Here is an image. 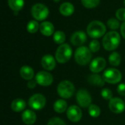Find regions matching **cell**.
<instances>
[{
    "instance_id": "obj_22",
    "label": "cell",
    "mask_w": 125,
    "mask_h": 125,
    "mask_svg": "<svg viewBox=\"0 0 125 125\" xmlns=\"http://www.w3.org/2000/svg\"><path fill=\"white\" fill-rule=\"evenodd\" d=\"M67 108V103L64 100H57L53 104V109L56 113L62 114Z\"/></svg>"
},
{
    "instance_id": "obj_13",
    "label": "cell",
    "mask_w": 125,
    "mask_h": 125,
    "mask_svg": "<svg viewBox=\"0 0 125 125\" xmlns=\"http://www.w3.org/2000/svg\"><path fill=\"white\" fill-rule=\"evenodd\" d=\"M106 67V61L103 57H97L94 60L92 61L89 69L91 72L94 73H98L103 71Z\"/></svg>"
},
{
    "instance_id": "obj_16",
    "label": "cell",
    "mask_w": 125,
    "mask_h": 125,
    "mask_svg": "<svg viewBox=\"0 0 125 125\" xmlns=\"http://www.w3.org/2000/svg\"><path fill=\"white\" fill-rule=\"evenodd\" d=\"M22 121L24 124L27 125H31L35 123L37 120V116L35 113L31 110H26L21 115Z\"/></svg>"
},
{
    "instance_id": "obj_3",
    "label": "cell",
    "mask_w": 125,
    "mask_h": 125,
    "mask_svg": "<svg viewBox=\"0 0 125 125\" xmlns=\"http://www.w3.org/2000/svg\"><path fill=\"white\" fill-rule=\"evenodd\" d=\"M92 51L86 46H80L75 52V60L80 65L88 64L92 60Z\"/></svg>"
},
{
    "instance_id": "obj_19",
    "label": "cell",
    "mask_w": 125,
    "mask_h": 125,
    "mask_svg": "<svg viewBox=\"0 0 125 125\" xmlns=\"http://www.w3.org/2000/svg\"><path fill=\"white\" fill-rule=\"evenodd\" d=\"M20 75L21 78L26 81L32 80V78L34 76V73L33 69L27 65L23 66L20 70Z\"/></svg>"
},
{
    "instance_id": "obj_34",
    "label": "cell",
    "mask_w": 125,
    "mask_h": 125,
    "mask_svg": "<svg viewBox=\"0 0 125 125\" xmlns=\"http://www.w3.org/2000/svg\"><path fill=\"white\" fill-rule=\"evenodd\" d=\"M117 92L121 96H125V83H120L117 86Z\"/></svg>"
},
{
    "instance_id": "obj_4",
    "label": "cell",
    "mask_w": 125,
    "mask_h": 125,
    "mask_svg": "<svg viewBox=\"0 0 125 125\" xmlns=\"http://www.w3.org/2000/svg\"><path fill=\"white\" fill-rule=\"evenodd\" d=\"M72 54L73 51L71 47L67 43L62 44L56 51V60L60 64H64L71 59Z\"/></svg>"
},
{
    "instance_id": "obj_30",
    "label": "cell",
    "mask_w": 125,
    "mask_h": 125,
    "mask_svg": "<svg viewBox=\"0 0 125 125\" xmlns=\"http://www.w3.org/2000/svg\"><path fill=\"white\" fill-rule=\"evenodd\" d=\"M90 51L93 53H97L100 49V43L97 40H93L89 43V48Z\"/></svg>"
},
{
    "instance_id": "obj_23",
    "label": "cell",
    "mask_w": 125,
    "mask_h": 125,
    "mask_svg": "<svg viewBox=\"0 0 125 125\" xmlns=\"http://www.w3.org/2000/svg\"><path fill=\"white\" fill-rule=\"evenodd\" d=\"M8 5L10 8L15 11L18 12L23 7L24 1L23 0H8Z\"/></svg>"
},
{
    "instance_id": "obj_18",
    "label": "cell",
    "mask_w": 125,
    "mask_h": 125,
    "mask_svg": "<svg viewBox=\"0 0 125 125\" xmlns=\"http://www.w3.org/2000/svg\"><path fill=\"white\" fill-rule=\"evenodd\" d=\"M40 31L44 36H51L54 32V26L49 21H44L40 25Z\"/></svg>"
},
{
    "instance_id": "obj_24",
    "label": "cell",
    "mask_w": 125,
    "mask_h": 125,
    "mask_svg": "<svg viewBox=\"0 0 125 125\" xmlns=\"http://www.w3.org/2000/svg\"><path fill=\"white\" fill-rule=\"evenodd\" d=\"M121 56L117 52H113L111 54H110L108 58L109 63L114 67L119 66L121 63Z\"/></svg>"
},
{
    "instance_id": "obj_15",
    "label": "cell",
    "mask_w": 125,
    "mask_h": 125,
    "mask_svg": "<svg viewBox=\"0 0 125 125\" xmlns=\"http://www.w3.org/2000/svg\"><path fill=\"white\" fill-rule=\"evenodd\" d=\"M41 65L45 70L48 71H51L56 67V63L53 56H51V54H46L41 59Z\"/></svg>"
},
{
    "instance_id": "obj_20",
    "label": "cell",
    "mask_w": 125,
    "mask_h": 125,
    "mask_svg": "<svg viewBox=\"0 0 125 125\" xmlns=\"http://www.w3.org/2000/svg\"><path fill=\"white\" fill-rule=\"evenodd\" d=\"M75 8L73 4L70 2H64L59 7V12L64 16H70L74 12Z\"/></svg>"
},
{
    "instance_id": "obj_9",
    "label": "cell",
    "mask_w": 125,
    "mask_h": 125,
    "mask_svg": "<svg viewBox=\"0 0 125 125\" xmlns=\"http://www.w3.org/2000/svg\"><path fill=\"white\" fill-rule=\"evenodd\" d=\"M28 104L33 110L39 111L45 106L46 99L45 96L41 94H34L29 99Z\"/></svg>"
},
{
    "instance_id": "obj_17",
    "label": "cell",
    "mask_w": 125,
    "mask_h": 125,
    "mask_svg": "<svg viewBox=\"0 0 125 125\" xmlns=\"http://www.w3.org/2000/svg\"><path fill=\"white\" fill-rule=\"evenodd\" d=\"M89 83L92 86H97V87H102L105 85V80L103 79V77L98 75L97 73H94L92 75H90L87 79Z\"/></svg>"
},
{
    "instance_id": "obj_32",
    "label": "cell",
    "mask_w": 125,
    "mask_h": 125,
    "mask_svg": "<svg viewBox=\"0 0 125 125\" xmlns=\"http://www.w3.org/2000/svg\"><path fill=\"white\" fill-rule=\"evenodd\" d=\"M47 125H67L66 123L59 117H53L49 119Z\"/></svg>"
},
{
    "instance_id": "obj_38",
    "label": "cell",
    "mask_w": 125,
    "mask_h": 125,
    "mask_svg": "<svg viewBox=\"0 0 125 125\" xmlns=\"http://www.w3.org/2000/svg\"><path fill=\"white\" fill-rule=\"evenodd\" d=\"M124 4H125V0H124Z\"/></svg>"
},
{
    "instance_id": "obj_6",
    "label": "cell",
    "mask_w": 125,
    "mask_h": 125,
    "mask_svg": "<svg viewBox=\"0 0 125 125\" xmlns=\"http://www.w3.org/2000/svg\"><path fill=\"white\" fill-rule=\"evenodd\" d=\"M32 17L37 21H43L46 19L49 15L48 8L43 4L37 3L32 6L31 10Z\"/></svg>"
},
{
    "instance_id": "obj_37",
    "label": "cell",
    "mask_w": 125,
    "mask_h": 125,
    "mask_svg": "<svg viewBox=\"0 0 125 125\" xmlns=\"http://www.w3.org/2000/svg\"><path fill=\"white\" fill-rule=\"evenodd\" d=\"M53 1H54L55 2H59V1H60L61 0H53Z\"/></svg>"
},
{
    "instance_id": "obj_29",
    "label": "cell",
    "mask_w": 125,
    "mask_h": 125,
    "mask_svg": "<svg viewBox=\"0 0 125 125\" xmlns=\"http://www.w3.org/2000/svg\"><path fill=\"white\" fill-rule=\"evenodd\" d=\"M107 25H108L109 29L114 30V31L118 29L120 26L119 21L116 18H110L107 22Z\"/></svg>"
},
{
    "instance_id": "obj_10",
    "label": "cell",
    "mask_w": 125,
    "mask_h": 125,
    "mask_svg": "<svg viewBox=\"0 0 125 125\" xmlns=\"http://www.w3.org/2000/svg\"><path fill=\"white\" fill-rule=\"evenodd\" d=\"M35 81L37 84L42 86H48L53 81V75L46 71H40L35 75Z\"/></svg>"
},
{
    "instance_id": "obj_27",
    "label": "cell",
    "mask_w": 125,
    "mask_h": 125,
    "mask_svg": "<svg viewBox=\"0 0 125 125\" xmlns=\"http://www.w3.org/2000/svg\"><path fill=\"white\" fill-rule=\"evenodd\" d=\"M88 111H89V115L93 118H97L100 116V113H101L100 108L97 105H91L88 108Z\"/></svg>"
},
{
    "instance_id": "obj_1",
    "label": "cell",
    "mask_w": 125,
    "mask_h": 125,
    "mask_svg": "<svg viewBox=\"0 0 125 125\" xmlns=\"http://www.w3.org/2000/svg\"><path fill=\"white\" fill-rule=\"evenodd\" d=\"M120 42V34L116 31H111L105 34L103 39V45L106 51H111L119 47Z\"/></svg>"
},
{
    "instance_id": "obj_7",
    "label": "cell",
    "mask_w": 125,
    "mask_h": 125,
    "mask_svg": "<svg viewBox=\"0 0 125 125\" xmlns=\"http://www.w3.org/2000/svg\"><path fill=\"white\" fill-rule=\"evenodd\" d=\"M103 77L105 82L111 84H116L121 81L122 75L119 70L109 68L104 72Z\"/></svg>"
},
{
    "instance_id": "obj_36",
    "label": "cell",
    "mask_w": 125,
    "mask_h": 125,
    "mask_svg": "<svg viewBox=\"0 0 125 125\" xmlns=\"http://www.w3.org/2000/svg\"><path fill=\"white\" fill-rule=\"evenodd\" d=\"M120 30H121L122 36L125 39V21H124V23H122L121 27H120Z\"/></svg>"
},
{
    "instance_id": "obj_25",
    "label": "cell",
    "mask_w": 125,
    "mask_h": 125,
    "mask_svg": "<svg viewBox=\"0 0 125 125\" xmlns=\"http://www.w3.org/2000/svg\"><path fill=\"white\" fill-rule=\"evenodd\" d=\"M66 39L65 34L62 31H57L53 34V40L56 44H64Z\"/></svg>"
},
{
    "instance_id": "obj_11",
    "label": "cell",
    "mask_w": 125,
    "mask_h": 125,
    "mask_svg": "<svg viewBox=\"0 0 125 125\" xmlns=\"http://www.w3.org/2000/svg\"><path fill=\"white\" fill-rule=\"evenodd\" d=\"M110 110L116 114H122L125 110V104L123 100L119 97H114L110 100L108 104Z\"/></svg>"
},
{
    "instance_id": "obj_28",
    "label": "cell",
    "mask_w": 125,
    "mask_h": 125,
    "mask_svg": "<svg viewBox=\"0 0 125 125\" xmlns=\"http://www.w3.org/2000/svg\"><path fill=\"white\" fill-rule=\"evenodd\" d=\"M81 2L85 7L92 9L99 5L100 0H81Z\"/></svg>"
},
{
    "instance_id": "obj_21",
    "label": "cell",
    "mask_w": 125,
    "mask_h": 125,
    "mask_svg": "<svg viewBox=\"0 0 125 125\" xmlns=\"http://www.w3.org/2000/svg\"><path fill=\"white\" fill-rule=\"evenodd\" d=\"M26 106V102L24 100L21 99V98H18L14 100L12 103H11V109L15 111V112H21L22 111H23L25 109Z\"/></svg>"
},
{
    "instance_id": "obj_35",
    "label": "cell",
    "mask_w": 125,
    "mask_h": 125,
    "mask_svg": "<svg viewBox=\"0 0 125 125\" xmlns=\"http://www.w3.org/2000/svg\"><path fill=\"white\" fill-rule=\"evenodd\" d=\"M37 83L36 81H34V80H30L29 81V82L27 83V87L29 88V89H34L36 87Z\"/></svg>"
},
{
    "instance_id": "obj_12",
    "label": "cell",
    "mask_w": 125,
    "mask_h": 125,
    "mask_svg": "<svg viewBox=\"0 0 125 125\" xmlns=\"http://www.w3.org/2000/svg\"><path fill=\"white\" fill-rule=\"evenodd\" d=\"M67 116L68 119L73 122H78L82 118V111L77 105H71L67 111Z\"/></svg>"
},
{
    "instance_id": "obj_31",
    "label": "cell",
    "mask_w": 125,
    "mask_h": 125,
    "mask_svg": "<svg viewBox=\"0 0 125 125\" xmlns=\"http://www.w3.org/2000/svg\"><path fill=\"white\" fill-rule=\"evenodd\" d=\"M101 96L103 97V99L110 100L113 98V93H112L111 90H110L108 88H105L101 91Z\"/></svg>"
},
{
    "instance_id": "obj_14",
    "label": "cell",
    "mask_w": 125,
    "mask_h": 125,
    "mask_svg": "<svg viewBox=\"0 0 125 125\" xmlns=\"http://www.w3.org/2000/svg\"><path fill=\"white\" fill-rule=\"evenodd\" d=\"M86 41V34L84 31H78L74 32L71 37L70 42L75 46H81Z\"/></svg>"
},
{
    "instance_id": "obj_2",
    "label": "cell",
    "mask_w": 125,
    "mask_h": 125,
    "mask_svg": "<svg viewBox=\"0 0 125 125\" xmlns=\"http://www.w3.org/2000/svg\"><path fill=\"white\" fill-rule=\"evenodd\" d=\"M88 35L92 38H100L105 35L106 31L105 25L100 21H93L87 26L86 29Z\"/></svg>"
},
{
    "instance_id": "obj_8",
    "label": "cell",
    "mask_w": 125,
    "mask_h": 125,
    "mask_svg": "<svg viewBox=\"0 0 125 125\" xmlns=\"http://www.w3.org/2000/svg\"><path fill=\"white\" fill-rule=\"evenodd\" d=\"M76 100L81 108H89L92 103V97L90 93L83 89H79L76 93Z\"/></svg>"
},
{
    "instance_id": "obj_5",
    "label": "cell",
    "mask_w": 125,
    "mask_h": 125,
    "mask_svg": "<svg viewBox=\"0 0 125 125\" xmlns=\"http://www.w3.org/2000/svg\"><path fill=\"white\" fill-rule=\"evenodd\" d=\"M57 93L62 98L69 99L72 97L75 93V86L72 82L63 81L60 82L57 86Z\"/></svg>"
},
{
    "instance_id": "obj_33",
    "label": "cell",
    "mask_w": 125,
    "mask_h": 125,
    "mask_svg": "<svg viewBox=\"0 0 125 125\" xmlns=\"http://www.w3.org/2000/svg\"><path fill=\"white\" fill-rule=\"evenodd\" d=\"M116 17L119 21H125V8H120L117 10L116 12Z\"/></svg>"
},
{
    "instance_id": "obj_26",
    "label": "cell",
    "mask_w": 125,
    "mask_h": 125,
    "mask_svg": "<svg viewBox=\"0 0 125 125\" xmlns=\"http://www.w3.org/2000/svg\"><path fill=\"white\" fill-rule=\"evenodd\" d=\"M26 29L28 32L34 34L38 31V29H40V25L37 21H30L27 24Z\"/></svg>"
}]
</instances>
